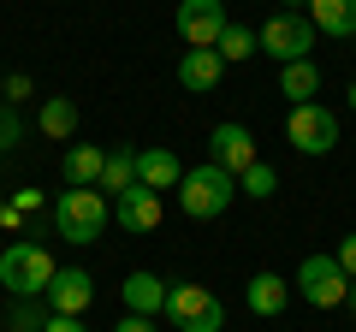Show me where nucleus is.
<instances>
[{"mask_svg": "<svg viewBox=\"0 0 356 332\" xmlns=\"http://www.w3.org/2000/svg\"><path fill=\"white\" fill-rule=\"evenodd\" d=\"M232 196H238V179H232V172H220L214 160H208V166H191V172L178 179V208H184L191 219H214V214H226Z\"/></svg>", "mask_w": 356, "mask_h": 332, "instance_id": "obj_1", "label": "nucleus"}, {"mask_svg": "<svg viewBox=\"0 0 356 332\" xmlns=\"http://www.w3.org/2000/svg\"><path fill=\"white\" fill-rule=\"evenodd\" d=\"M54 273H60L54 256L36 249V243H6V249H0V285L13 297H48Z\"/></svg>", "mask_w": 356, "mask_h": 332, "instance_id": "obj_2", "label": "nucleus"}, {"mask_svg": "<svg viewBox=\"0 0 356 332\" xmlns=\"http://www.w3.org/2000/svg\"><path fill=\"white\" fill-rule=\"evenodd\" d=\"M107 196L102 190H60V202H54V231H60L65 243H95L107 226Z\"/></svg>", "mask_w": 356, "mask_h": 332, "instance_id": "obj_3", "label": "nucleus"}, {"mask_svg": "<svg viewBox=\"0 0 356 332\" xmlns=\"http://www.w3.org/2000/svg\"><path fill=\"white\" fill-rule=\"evenodd\" d=\"M166 320L178 332H220L226 326V303H220L208 285H166Z\"/></svg>", "mask_w": 356, "mask_h": 332, "instance_id": "obj_4", "label": "nucleus"}, {"mask_svg": "<svg viewBox=\"0 0 356 332\" xmlns=\"http://www.w3.org/2000/svg\"><path fill=\"white\" fill-rule=\"evenodd\" d=\"M297 297H303L309 308H344L350 273L339 267V256H303V267H297Z\"/></svg>", "mask_w": 356, "mask_h": 332, "instance_id": "obj_5", "label": "nucleus"}, {"mask_svg": "<svg viewBox=\"0 0 356 332\" xmlns=\"http://www.w3.org/2000/svg\"><path fill=\"white\" fill-rule=\"evenodd\" d=\"M315 36L321 30L309 24L303 13H273L261 30H255V42H261V53H273L280 65H297V60H309V48H315Z\"/></svg>", "mask_w": 356, "mask_h": 332, "instance_id": "obj_6", "label": "nucleus"}, {"mask_svg": "<svg viewBox=\"0 0 356 332\" xmlns=\"http://www.w3.org/2000/svg\"><path fill=\"white\" fill-rule=\"evenodd\" d=\"M285 137H291L303 154H332L339 149V113L321 107V101H303V107H291V119H285Z\"/></svg>", "mask_w": 356, "mask_h": 332, "instance_id": "obj_7", "label": "nucleus"}, {"mask_svg": "<svg viewBox=\"0 0 356 332\" xmlns=\"http://www.w3.org/2000/svg\"><path fill=\"white\" fill-rule=\"evenodd\" d=\"M226 24H232L226 0H178V36H184V48H214Z\"/></svg>", "mask_w": 356, "mask_h": 332, "instance_id": "obj_8", "label": "nucleus"}, {"mask_svg": "<svg viewBox=\"0 0 356 332\" xmlns=\"http://www.w3.org/2000/svg\"><path fill=\"white\" fill-rule=\"evenodd\" d=\"M208 160H214L220 172H232V179H243L261 154H255V137H250V131L226 119V125H214V137H208Z\"/></svg>", "mask_w": 356, "mask_h": 332, "instance_id": "obj_9", "label": "nucleus"}, {"mask_svg": "<svg viewBox=\"0 0 356 332\" xmlns=\"http://www.w3.org/2000/svg\"><path fill=\"white\" fill-rule=\"evenodd\" d=\"M95 303V279H89L83 267H60L48 285V308L54 315H83V308Z\"/></svg>", "mask_w": 356, "mask_h": 332, "instance_id": "obj_10", "label": "nucleus"}, {"mask_svg": "<svg viewBox=\"0 0 356 332\" xmlns=\"http://www.w3.org/2000/svg\"><path fill=\"white\" fill-rule=\"evenodd\" d=\"M113 219H119L125 231H154V226H161V190L131 184L125 196H113Z\"/></svg>", "mask_w": 356, "mask_h": 332, "instance_id": "obj_11", "label": "nucleus"}, {"mask_svg": "<svg viewBox=\"0 0 356 332\" xmlns=\"http://www.w3.org/2000/svg\"><path fill=\"white\" fill-rule=\"evenodd\" d=\"M102 166H107V149H95V142H72L65 160H60L65 190H95V184H102Z\"/></svg>", "mask_w": 356, "mask_h": 332, "instance_id": "obj_12", "label": "nucleus"}, {"mask_svg": "<svg viewBox=\"0 0 356 332\" xmlns=\"http://www.w3.org/2000/svg\"><path fill=\"white\" fill-rule=\"evenodd\" d=\"M220 72H226V60H220L214 48H184V60H178V83L191 95H208L220 83Z\"/></svg>", "mask_w": 356, "mask_h": 332, "instance_id": "obj_13", "label": "nucleus"}, {"mask_svg": "<svg viewBox=\"0 0 356 332\" xmlns=\"http://www.w3.org/2000/svg\"><path fill=\"white\" fill-rule=\"evenodd\" d=\"M119 297H125L131 315H161L166 308V279H154V273H125V285H119Z\"/></svg>", "mask_w": 356, "mask_h": 332, "instance_id": "obj_14", "label": "nucleus"}, {"mask_svg": "<svg viewBox=\"0 0 356 332\" xmlns=\"http://www.w3.org/2000/svg\"><path fill=\"white\" fill-rule=\"evenodd\" d=\"M243 303H250V315H261V320H273L285 303H291V285L280 279V273H255L250 285H243Z\"/></svg>", "mask_w": 356, "mask_h": 332, "instance_id": "obj_15", "label": "nucleus"}, {"mask_svg": "<svg viewBox=\"0 0 356 332\" xmlns=\"http://www.w3.org/2000/svg\"><path fill=\"white\" fill-rule=\"evenodd\" d=\"M303 18L321 36H356V0H309Z\"/></svg>", "mask_w": 356, "mask_h": 332, "instance_id": "obj_16", "label": "nucleus"}, {"mask_svg": "<svg viewBox=\"0 0 356 332\" xmlns=\"http://www.w3.org/2000/svg\"><path fill=\"white\" fill-rule=\"evenodd\" d=\"M178 179H184L178 154H166V149H143L137 154V184H149V190H178Z\"/></svg>", "mask_w": 356, "mask_h": 332, "instance_id": "obj_17", "label": "nucleus"}, {"mask_svg": "<svg viewBox=\"0 0 356 332\" xmlns=\"http://www.w3.org/2000/svg\"><path fill=\"white\" fill-rule=\"evenodd\" d=\"M36 131L54 137V142H65L77 131V101H72V95H48V101L36 107Z\"/></svg>", "mask_w": 356, "mask_h": 332, "instance_id": "obj_18", "label": "nucleus"}, {"mask_svg": "<svg viewBox=\"0 0 356 332\" xmlns=\"http://www.w3.org/2000/svg\"><path fill=\"white\" fill-rule=\"evenodd\" d=\"M315 90H321V72H315V60H297V65H285V77H280V95H285L291 107L315 101Z\"/></svg>", "mask_w": 356, "mask_h": 332, "instance_id": "obj_19", "label": "nucleus"}, {"mask_svg": "<svg viewBox=\"0 0 356 332\" xmlns=\"http://www.w3.org/2000/svg\"><path fill=\"white\" fill-rule=\"evenodd\" d=\"M131 184H137V154H131V149L107 154V166H102V184H95V190H102V196H125Z\"/></svg>", "mask_w": 356, "mask_h": 332, "instance_id": "obj_20", "label": "nucleus"}, {"mask_svg": "<svg viewBox=\"0 0 356 332\" xmlns=\"http://www.w3.org/2000/svg\"><path fill=\"white\" fill-rule=\"evenodd\" d=\"M214 53H220L226 65H238V60H250V53H261V42H255V30L226 24V30H220V42H214Z\"/></svg>", "mask_w": 356, "mask_h": 332, "instance_id": "obj_21", "label": "nucleus"}, {"mask_svg": "<svg viewBox=\"0 0 356 332\" xmlns=\"http://www.w3.org/2000/svg\"><path fill=\"white\" fill-rule=\"evenodd\" d=\"M238 190H243V196H261V202H267V196L280 190V172H273V166H267V160H255L250 172H243V179H238Z\"/></svg>", "mask_w": 356, "mask_h": 332, "instance_id": "obj_22", "label": "nucleus"}, {"mask_svg": "<svg viewBox=\"0 0 356 332\" xmlns=\"http://www.w3.org/2000/svg\"><path fill=\"white\" fill-rule=\"evenodd\" d=\"M24 142V125H18V113L6 101H0V149H18Z\"/></svg>", "mask_w": 356, "mask_h": 332, "instance_id": "obj_23", "label": "nucleus"}, {"mask_svg": "<svg viewBox=\"0 0 356 332\" xmlns=\"http://www.w3.org/2000/svg\"><path fill=\"white\" fill-rule=\"evenodd\" d=\"M332 256H339V267L356 279V231H350V238H339V249H332Z\"/></svg>", "mask_w": 356, "mask_h": 332, "instance_id": "obj_24", "label": "nucleus"}, {"mask_svg": "<svg viewBox=\"0 0 356 332\" xmlns=\"http://www.w3.org/2000/svg\"><path fill=\"white\" fill-rule=\"evenodd\" d=\"M42 332H83V315H48Z\"/></svg>", "mask_w": 356, "mask_h": 332, "instance_id": "obj_25", "label": "nucleus"}, {"mask_svg": "<svg viewBox=\"0 0 356 332\" xmlns=\"http://www.w3.org/2000/svg\"><path fill=\"white\" fill-rule=\"evenodd\" d=\"M24 95H30V77H18V72H13V77H6V107L24 101Z\"/></svg>", "mask_w": 356, "mask_h": 332, "instance_id": "obj_26", "label": "nucleus"}, {"mask_svg": "<svg viewBox=\"0 0 356 332\" xmlns=\"http://www.w3.org/2000/svg\"><path fill=\"white\" fill-rule=\"evenodd\" d=\"M113 332H154V320H149V315H125Z\"/></svg>", "mask_w": 356, "mask_h": 332, "instance_id": "obj_27", "label": "nucleus"}, {"mask_svg": "<svg viewBox=\"0 0 356 332\" xmlns=\"http://www.w3.org/2000/svg\"><path fill=\"white\" fill-rule=\"evenodd\" d=\"M13 208H18V214H36V208H42V196H36V190H18V202H13Z\"/></svg>", "mask_w": 356, "mask_h": 332, "instance_id": "obj_28", "label": "nucleus"}, {"mask_svg": "<svg viewBox=\"0 0 356 332\" xmlns=\"http://www.w3.org/2000/svg\"><path fill=\"white\" fill-rule=\"evenodd\" d=\"M18 219H24V214H18V208H13V202L0 208V231H18Z\"/></svg>", "mask_w": 356, "mask_h": 332, "instance_id": "obj_29", "label": "nucleus"}, {"mask_svg": "<svg viewBox=\"0 0 356 332\" xmlns=\"http://www.w3.org/2000/svg\"><path fill=\"white\" fill-rule=\"evenodd\" d=\"M344 308H356V279H350V297H344Z\"/></svg>", "mask_w": 356, "mask_h": 332, "instance_id": "obj_30", "label": "nucleus"}, {"mask_svg": "<svg viewBox=\"0 0 356 332\" xmlns=\"http://www.w3.org/2000/svg\"><path fill=\"white\" fill-rule=\"evenodd\" d=\"M350 113H356V83H350Z\"/></svg>", "mask_w": 356, "mask_h": 332, "instance_id": "obj_31", "label": "nucleus"}, {"mask_svg": "<svg viewBox=\"0 0 356 332\" xmlns=\"http://www.w3.org/2000/svg\"><path fill=\"white\" fill-rule=\"evenodd\" d=\"M285 6H309V0H285Z\"/></svg>", "mask_w": 356, "mask_h": 332, "instance_id": "obj_32", "label": "nucleus"}, {"mask_svg": "<svg viewBox=\"0 0 356 332\" xmlns=\"http://www.w3.org/2000/svg\"><path fill=\"white\" fill-rule=\"evenodd\" d=\"M350 42H356V36H350Z\"/></svg>", "mask_w": 356, "mask_h": 332, "instance_id": "obj_33", "label": "nucleus"}]
</instances>
